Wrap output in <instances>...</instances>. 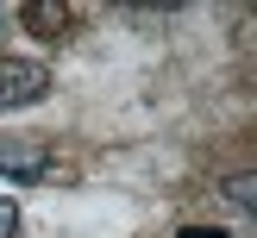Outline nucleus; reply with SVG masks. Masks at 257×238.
Segmentation results:
<instances>
[{
    "instance_id": "1",
    "label": "nucleus",
    "mask_w": 257,
    "mask_h": 238,
    "mask_svg": "<svg viewBox=\"0 0 257 238\" xmlns=\"http://www.w3.org/2000/svg\"><path fill=\"white\" fill-rule=\"evenodd\" d=\"M44 94H50V69L38 57H0V113L38 107Z\"/></svg>"
},
{
    "instance_id": "2",
    "label": "nucleus",
    "mask_w": 257,
    "mask_h": 238,
    "mask_svg": "<svg viewBox=\"0 0 257 238\" xmlns=\"http://www.w3.org/2000/svg\"><path fill=\"white\" fill-rule=\"evenodd\" d=\"M0 175H7V182H38V175H50V144L44 138H0Z\"/></svg>"
},
{
    "instance_id": "3",
    "label": "nucleus",
    "mask_w": 257,
    "mask_h": 238,
    "mask_svg": "<svg viewBox=\"0 0 257 238\" xmlns=\"http://www.w3.org/2000/svg\"><path fill=\"white\" fill-rule=\"evenodd\" d=\"M19 19L32 25V32H44V38H57L63 25H69V13H63V7H50V0H32V7L19 13Z\"/></svg>"
},
{
    "instance_id": "4",
    "label": "nucleus",
    "mask_w": 257,
    "mask_h": 238,
    "mask_svg": "<svg viewBox=\"0 0 257 238\" xmlns=\"http://www.w3.org/2000/svg\"><path fill=\"white\" fill-rule=\"evenodd\" d=\"M226 200H232V207H238V213H245V219L257 225V169L232 175V182H226Z\"/></svg>"
},
{
    "instance_id": "5",
    "label": "nucleus",
    "mask_w": 257,
    "mask_h": 238,
    "mask_svg": "<svg viewBox=\"0 0 257 238\" xmlns=\"http://www.w3.org/2000/svg\"><path fill=\"white\" fill-rule=\"evenodd\" d=\"M13 232H19V207L0 194V238H13Z\"/></svg>"
},
{
    "instance_id": "6",
    "label": "nucleus",
    "mask_w": 257,
    "mask_h": 238,
    "mask_svg": "<svg viewBox=\"0 0 257 238\" xmlns=\"http://www.w3.org/2000/svg\"><path fill=\"white\" fill-rule=\"evenodd\" d=\"M176 238H226V232H213V225H182Z\"/></svg>"
},
{
    "instance_id": "7",
    "label": "nucleus",
    "mask_w": 257,
    "mask_h": 238,
    "mask_svg": "<svg viewBox=\"0 0 257 238\" xmlns=\"http://www.w3.org/2000/svg\"><path fill=\"white\" fill-rule=\"evenodd\" d=\"M0 32H7V13H0Z\"/></svg>"
}]
</instances>
